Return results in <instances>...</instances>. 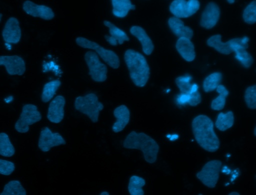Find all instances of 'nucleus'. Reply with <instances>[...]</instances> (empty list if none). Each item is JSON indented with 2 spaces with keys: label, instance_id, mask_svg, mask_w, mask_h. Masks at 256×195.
I'll use <instances>...</instances> for the list:
<instances>
[{
  "label": "nucleus",
  "instance_id": "nucleus-37",
  "mask_svg": "<svg viewBox=\"0 0 256 195\" xmlns=\"http://www.w3.org/2000/svg\"><path fill=\"white\" fill-rule=\"evenodd\" d=\"M44 68L46 70L44 72L52 70V68H53V70L55 72L56 74H60V72H58V66L56 65L53 62L44 65Z\"/></svg>",
  "mask_w": 256,
  "mask_h": 195
},
{
  "label": "nucleus",
  "instance_id": "nucleus-3",
  "mask_svg": "<svg viewBox=\"0 0 256 195\" xmlns=\"http://www.w3.org/2000/svg\"><path fill=\"white\" fill-rule=\"evenodd\" d=\"M126 148L138 149L142 151L144 160L148 163H154L157 158L159 146L151 137L144 132H130L123 143Z\"/></svg>",
  "mask_w": 256,
  "mask_h": 195
},
{
  "label": "nucleus",
  "instance_id": "nucleus-47",
  "mask_svg": "<svg viewBox=\"0 0 256 195\" xmlns=\"http://www.w3.org/2000/svg\"><path fill=\"white\" fill-rule=\"evenodd\" d=\"M2 14L0 13V22L1 21V18H2Z\"/></svg>",
  "mask_w": 256,
  "mask_h": 195
},
{
  "label": "nucleus",
  "instance_id": "nucleus-21",
  "mask_svg": "<svg viewBox=\"0 0 256 195\" xmlns=\"http://www.w3.org/2000/svg\"><path fill=\"white\" fill-rule=\"evenodd\" d=\"M176 48L186 60L191 62L194 59V48L190 39L186 38H179L176 43Z\"/></svg>",
  "mask_w": 256,
  "mask_h": 195
},
{
  "label": "nucleus",
  "instance_id": "nucleus-2",
  "mask_svg": "<svg viewBox=\"0 0 256 195\" xmlns=\"http://www.w3.org/2000/svg\"><path fill=\"white\" fill-rule=\"evenodd\" d=\"M124 58L134 84L139 87L144 86L150 74V68L145 58L140 53L128 49L126 51Z\"/></svg>",
  "mask_w": 256,
  "mask_h": 195
},
{
  "label": "nucleus",
  "instance_id": "nucleus-16",
  "mask_svg": "<svg viewBox=\"0 0 256 195\" xmlns=\"http://www.w3.org/2000/svg\"><path fill=\"white\" fill-rule=\"evenodd\" d=\"M220 15V10L218 6L214 2H210L202 12L200 25L207 29L213 28L216 24Z\"/></svg>",
  "mask_w": 256,
  "mask_h": 195
},
{
  "label": "nucleus",
  "instance_id": "nucleus-49",
  "mask_svg": "<svg viewBox=\"0 0 256 195\" xmlns=\"http://www.w3.org/2000/svg\"><path fill=\"white\" fill-rule=\"evenodd\" d=\"M256 128H254V136H256Z\"/></svg>",
  "mask_w": 256,
  "mask_h": 195
},
{
  "label": "nucleus",
  "instance_id": "nucleus-14",
  "mask_svg": "<svg viewBox=\"0 0 256 195\" xmlns=\"http://www.w3.org/2000/svg\"><path fill=\"white\" fill-rule=\"evenodd\" d=\"M23 10L28 14L34 17H39L45 20H50L54 16L52 10L44 5H38L30 0L23 4Z\"/></svg>",
  "mask_w": 256,
  "mask_h": 195
},
{
  "label": "nucleus",
  "instance_id": "nucleus-18",
  "mask_svg": "<svg viewBox=\"0 0 256 195\" xmlns=\"http://www.w3.org/2000/svg\"><path fill=\"white\" fill-rule=\"evenodd\" d=\"M114 114L116 118V122L112 126V130L118 132L122 130L128 124L130 118V112L124 105H121L114 110Z\"/></svg>",
  "mask_w": 256,
  "mask_h": 195
},
{
  "label": "nucleus",
  "instance_id": "nucleus-33",
  "mask_svg": "<svg viewBox=\"0 0 256 195\" xmlns=\"http://www.w3.org/2000/svg\"><path fill=\"white\" fill-rule=\"evenodd\" d=\"M244 100L248 107L250 109L256 108V86H249L244 94Z\"/></svg>",
  "mask_w": 256,
  "mask_h": 195
},
{
  "label": "nucleus",
  "instance_id": "nucleus-19",
  "mask_svg": "<svg viewBox=\"0 0 256 195\" xmlns=\"http://www.w3.org/2000/svg\"><path fill=\"white\" fill-rule=\"evenodd\" d=\"M168 25L172 32L179 38H186L191 39L193 31L188 26H186L183 22L178 18H170L168 21Z\"/></svg>",
  "mask_w": 256,
  "mask_h": 195
},
{
  "label": "nucleus",
  "instance_id": "nucleus-22",
  "mask_svg": "<svg viewBox=\"0 0 256 195\" xmlns=\"http://www.w3.org/2000/svg\"><path fill=\"white\" fill-rule=\"evenodd\" d=\"M112 14L118 18H124L130 10H135L136 6L130 0H112Z\"/></svg>",
  "mask_w": 256,
  "mask_h": 195
},
{
  "label": "nucleus",
  "instance_id": "nucleus-24",
  "mask_svg": "<svg viewBox=\"0 0 256 195\" xmlns=\"http://www.w3.org/2000/svg\"><path fill=\"white\" fill-rule=\"evenodd\" d=\"M234 123V114L232 111H229L226 114L220 112L218 116L215 124L220 130L225 131L230 128Z\"/></svg>",
  "mask_w": 256,
  "mask_h": 195
},
{
  "label": "nucleus",
  "instance_id": "nucleus-12",
  "mask_svg": "<svg viewBox=\"0 0 256 195\" xmlns=\"http://www.w3.org/2000/svg\"><path fill=\"white\" fill-rule=\"evenodd\" d=\"M0 66H4L10 75L21 76L26 71L24 61L16 55L0 56Z\"/></svg>",
  "mask_w": 256,
  "mask_h": 195
},
{
  "label": "nucleus",
  "instance_id": "nucleus-29",
  "mask_svg": "<svg viewBox=\"0 0 256 195\" xmlns=\"http://www.w3.org/2000/svg\"><path fill=\"white\" fill-rule=\"evenodd\" d=\"M14 148L11 143L8 135L4 132L0 133V154L10 157L14 154Z\"/></svg>",
  "mask_w": 256,
  "mask_h": 195
},
{
  "label": "nucleus",
  "instance_id": "nucleus-25",
  "mask_svg": "<svg viewBox=\"0 0 256 195\" xmlns=\"http://www.w3.org/2000/svg\"><path fill=\"white\" fill-rule=\"evenodd\" d=\"M216 90L219 95L212 100L211 108L214 110H220L224 108L226 104V98L229 92L225 86L222 84L218 86Z\"/></svg>",
  "mask_w": 256,
  "mask_h": 195
},
{
  "label": "nucleus",
  "instance_id": "nucleus-15",
  "mask_svg": "<svg viewBox=\"0 0 256 195\" xmlns=\"http://www.w3.org/2000/svg\"><path fill=\"white\" fill-rule=\"evenodd\" d=\"M65 99L62 96H56L50 104L47 118L54 123H58L64 117Z\"/></svg>",
  "mask_w": 256,
  "mask_h": 195
},
{
  "label": "nucleus",
  "instance_id": "nucleus-10",
  "mask_svg": "<svg viewBox=\"0 0 256 195\" xmlns=\"http://www.w3.org/2000/svg\"><path fill=\"white\" fill-rule=\"evenodd\" d=\"M200 6L198 0H174L170 4V12L178 18H186L195 14Z\"/></svg>",
  "mask_w": 256,
  "mask_h": 195
},
{
  "label": "nucleus",
  "instance_id": "nucleus-39",
  "mask_svg": "<svg viewBox=\"0 0 256 195\" xmlns=\"http://www.w3.org/2000/svg\"><path fill=\"white\" fill-rule=\"evenodd\" d=\"M198 86L196 84H192V88H191L190 92H193L198 91Z\"/></svg>",
  "mask_w": 256,
  "mask_h": 195
},
{
  "label": "nucleus",
  "instance_id": "nucleus-8",
  "mask_svg": "<svg viewBox=\"0 0 256 195\" xmlns=\"http://www.w3.org/2000/svg\"><path fill=\"white\" fill-rule=\"evenodd\" d=\"M84 59L89 68V74L97 82H102L107 78L108 70L106 66L100 62L98 54L92 51L87 52Z\"/></svg>",
  "mask_w": 256,
  "mask_h": 195
},
{
  "label": "nucleus",
  "instance_id": "nucleus-27",
  "mask_svg": "<svg viewBox=\"0 0 256 195\" xmlns=\"http://www.w3.org/2000/svg\"><path fill=\"white\" fill-rule=\"evenodd\" d=\"M58 80H54L46 83L43 88L42 94V100L44 102L50 101L56 94V91L60 86Z\"/></svg>",
  "mask_w": 256,
  "mask_h": 195
},
{
  "label": "nucleus",
  "instance_id": "nucleus-46",
  "mask_svg": "<svg viewBox=\"0 0 256 195\" xmlns=\"http://www.w3.org/2000/svg\"><path fill=\"white\" fill-rule=\"evenodd\" d=\"M227 1L230 4H232L234 2L235 0H227Z\"/></svg>",
  "mask_w": 256,
  "mask_h": 195
},
{
  "label": "nucleus",
  "instance_id": "nucleus-4",
  "mask_svg": "<svg viewBox=\"0 0 256 195\" xmlns=\"http://www.w3.org/2000/svg\"><path fill=\"white\" fill-rule=\"evenodd\" d=\"M74 106L76 110L88 116L93 122L98 121L100 112L104 108L102 104L93 93L77 97Z\"/></svg>",
  "mask_w": 256,
  "mask_h": 195
},
{
  "label": "nucleus",
  "instance_id": "nucleus-41",
  "mask_svg": "<svg viewBox=\"0 0 256 195\" xmlns=\"http://www.w3.org/2000/svg\"><path fill=\"white\" fill-rule=\"evenodd\" d=\"M178 137H179L178 135L176 134H174L171 135V136L170 138V141H174V140H175L178 139Z\"/></svg>",
  "mask_w": 256,
  "mask_h": 195
},
{
  "label": "nucleus",
  "instance_id": "nucleus-5",
  "mask_svg": "<svg viewBox=\"0 0 256 195\" xmlns=\"http://www.w3.org/2000/svg\"><path fill=\"white\" fill-rule=\"evenodd\" d=\"M76 42L79 46L94 50L101 58L110 67L117 68L120 66V60L112 50L105 49L97 43L83 37H78Z\"/></svg>",
  "mask_w": 256,
  "mask_h": 195
},
{
  "label": "nucleus",
  "instance_id": "nucleus-35",
  "mask_svg": "<svg viewBox=\"0 0 256 195\" xmlns=\"http://www.w3.org/2000/svg\"><path fill=\"white\" fill-rule=\"evenodd\" d=\"M190 98L188 104L190 106H197L201 102V96L198 91L193 92H190Z\"/></svg>",
  "mask_w": 256,
  "mask_h": 195
},
{
  "label": "nucleus",
  "instance_id": "nucleus-38",
  "mask_svg": "<svg viewBox=\"0 0 256 195\" xmlns=\"http://www.w3.org/2000/svg\"><path fill=\"white\" fill-rule=\"evenodd\" d=\"M222 172H223V173L226 174H229L232 172V171L226 166H224L222 168Z\"/></svg>",
  "mask_w": 256,
  "mask_h": 195
},
{
  "label": "nucleus",
  "instance_id": "nucleus-40",
  "mask_svg": "<svg viewBox=\"0 0 256 195\" xmlns=\"http://www.w3.org/2000/svg\"><path fill=\"white\" fill-rule=\"evenodd\" d=\"M234 172V173L232 176L231 182L234 180L238 176L239 172H237L236 170H235Z\"/></svg>",
  "mask_w": 256,
  "mask_h": 195
},
{
  "label": "nucleus",
  "instance_id": "nucleus-42",
  "mask_svg": "<svg viewBox=\"0 0 256 195\" xmlns=\"http://www.w3.org/2000/svg\"><path fill=\"white\" fill-rule=\"evenodd\" d=\"M12 99H13L12 96H10L8 97V98H5L4 99V101L6 103H9L10 102H12Z\"/></svg>",
  "mask_w": 256,
  "mask_h": 195
},
{
  "label": "nucleus",
  "instance_id": "nucleus-6",
  "mask_svg": "<svg viewBox=\"0 0 256 195\" xmlns=\"http://www.w3.org/2000/svg\"><path fill=\"white\" fill-rule=\"evenodd\" d=\"M42 115L36 106L32 104H24L20 118L16 122L15 129L19 132H26L29 130V126L40 121Z\"/></svg>",
  "mask_w": 256,
  "mask_h": 195
},
{
  "label": "nucleus",
  "instance_id": "nucleus-23",
  "mask_svg": "<svg viewBox=\"0 0 256 195\" xmlns=\"http://www.w3.org/2000/svg\"><path fill=\"white\" fill-rule=\"evenodd\" d=\"M208 45L215 48L219 52L228 54L232 52L230 41L224 42L221 40V36L214 35L207 40Z\"/></svg>",
  "mask_w": 256,
  "mask_h": 195
},
{
  "label": "nucleus",
  "instance_id": "nucleus-45",
  "mask_svg": "<svg viewBox=\"0 0 256 195\" xmlns=\"http://www.w3.org/2000/svg\"><path fill=\"white\" fill-rule=\"evenodd\" d=\"M109 193L107 192H103L100 194V195H109Z\"/></svg>",
  "mask_w": 256,
  "mask_h": 195
},
{
  "label": "nucleus",
  "instance_id": "nucleus-43",
  "mask_svg": "<svg viewBox=\"0 0 256 195\" xmlns=\"http://www.w3.org/2000/svg\"><path fill=\"white\" fill-rule=\"evenodd\" d=\"M5 45L7 48H8V50H11L12 46L9 43L6 42Z\"/></svg>",
  "mask_w": 256,
  "mask_h": 195
},
{
  "label": "nucleus",
  "instance_id": "nucleus-9",
  "mask_svg": "<svg viewBox=\"0 0 256 195\" xmlns=\"http://www.w3.org/2000/svg\"><path fill=\"white\" fill-rule=\"evenodd\" d=\"M248 40L247 36L229 40L232 52H235L236 58L246 68H249L253 62L252 56L246 50L248 48Z\"/></svg>",
  "mask_w": 256,
  "mask_h": 195
},
{
  "label": "nucleus",
  "instance_id": "nucleus-13",
  "mask_svg": "<svg viewBox=\"0 0 256 195\" xmlns=\"http://www.w3.org/2000/svg\"><path fill=\"white\" fill-rule=\"evenodd\" d=\"M6 42L17 44L21 38V30L18 20L14 17L10 18L4 25L2 32Z\"/></svg>",
  "mask_w": 256,
  "mask_h": 195
},
{
  "label": "nucleus",
  "instance_id": "nucleus-11",
  "mask_svg": "<svg viewBox=\"0 0 256 195\" xmlns=\"http://www.w3.org/2000/svg\"><path fill=\"white\" fill-rule=\"evenodd\" d=\"M66 144L64 138L58 132L53 133L48 127L42 130L38 146L42 152H47L52 147Z\"/></svg>",
  "mask_w": 256,
  "mask_h": 195
},
{
  "label": "nucleus",
  "instance_id": "nucleus-20",
  "mask_svg": "<svg viewBox=\"0 0 256 195\" xmlns=\"http://www.w3.org/2000/svg\"><path fill=\"white\" fill-rule=\"evenodd\" d=\"M130 32L141 42L144 52L146 55L150 54L154 50V46L145 30L139 26H133L130 28Z\"/></svg>",
  "mask_w": 256,
  "mask_h": 195
},
{
  "label": "nucleus",
  "instance_id": "nucleus-44",
  "mask_svg": "<svg viewBox=\"0 0 256 195\" xmlns=\"http://www.w3.org/2000/svg\"><path fill=\"white\" fill-rule=\"evenodd\" d=\"M229 195H240V194L236 192H233L228 194Z\"/></svg>",
  "mask_w": 256,
  "mask_h": 195
},
{
  "label": "nucleus",
  "instance_id": "nucleus-26",
  "mask_svg": "<svg viewBox=\"0 0 256 195\" xmlns=\"http://www.w3.org/2000/svg\"><path fill=\"white\" fill-rule=\"evenodd\" d=\"M26 194L25 189L22 186L20 182L14 180L6 184L2 192L0 195H26Z\"/></svg>",
  "mask_w": 256,
  "mask_h": 195
},
{
  "label": "nucleus",
  "instance_id": "nucleus-28",
  "mask_svg": "<svg viewBox=\"0 0 256 195\" xmlns=\"http://www.w3.org/2000/svg\"><path fill=\"white\" fill-rule=\"evenodd\" d=\"M146 184L145 180L138 176H132L130 178L128 190L131 195H143L144 192L142 188Z\"/></svg>",
  "mask_w": 256,
  "mask_h": 195
},
{
  "label": "nucleus",
  "instance_id": "nucleus-1",
  "mask_svg": "<svg viewBox=\"0 0 256 195\" xmlns=\"http://www.w3.org/2000/svg\"><path fill=\"white\" fill-rule=\"evenodd\" d=\"M192 130L198 144L209 152H214L220 147V140L214 130V124L206 115L200 114L192 122Z\"/></svg>",
  "mask_w": 256,
  "mask_h": 195
},
{
  "label": "nucleus",
  "instance_id": "nucleus-7",
  "mask_svg": "<svg viewBox=\"0 0 256 195\" xmlns=\"http://www.w3.org/2000/svg\"><path fill=\"white\" fill-rule=\"evenodd\" d=\"M222 164V162L219 160L209 161L196 176L206 186L214 188L218 180Z\"/></svg>",
  "mask_w": 256,
  "mask_h": 195
},
{
  "label": "nucleus",
  "instance_id": "nucleus-34",
  "mask_svg": "<svg viewBox=\"0 0 256 195\" xmlns=\"http://www.w3.org/2000/svg\"><path fill=\"white\" fill-rule=\"evenodd\" d=\"M14 170V165L13 162L6 160L0 159V174L8 176Z\"/></svg>",
  "mask_w": 256,
  "mask_h": 195
},
{
  "label": "nucleus",
  "instance_id": "nucleus-48",
  "mask_svg": "<svg viewBox=\"0 0 256 195\" xmlns=\"http://www.w3.org/2000/svg\"><path fill=\"white\" fill-rule=\"evenodd\" d=\"M170 136H171V135H170V134H168V135H167V136H166V137H167L168 138H170Z\"/></svg>",
  "mask_w": 256,
  "mask_h": 195
},
{
  "label": "nucleus",
  "instance_id": "nucleus-36",
  "mask_svg": "<svg viewBox=\"0 0 256 195\" xmlns=\"http://www.w3.org/2000/svg\"><path fill=\"white\" fill-rule=\"evenodd\" d=\"M189 98V93L181 92L179 95L178 96L176 101L178 104H180V106H184L188 104Z\"/></svg>",
  "mask_w": 256,
  "mask_h": 195
},
{
  "label": "nucleus",
  "instance_id": "nucleus-32",
  "mask_svg": "<svg viewBox=\"0 0 256 195\" xmlns=\"http://www.w3.org/2000/svg\"><path fill=\"white\" fill-rule=\"evenodd\" d=\"M192 79V77L189 74L180 76L176 78V84L178 87L181 92H190L192 84L190 82Z\"/></svg>",
  "mask_w": 256,
  "mask_h": 195
},
{
  "label": "nucleus",
  "instance_id": "nucleus-31",
  "mask_svg": "<svg viewBox=\"0 0 256 195\" xmlns=\"http://www.w3.org/2000/svg\"><path fill=\"white\" fill-rule=\"evenodd\" d=\"M244 22L248 24H254L256 22V2H251L244 9L243 13Z\"/></svg>",
  "mask_w": 256,
  "mask_h": 195
},
{
  "label": "nucleus",
  "instance_id": "nucleus-30",
  "mask_svg": "<svg viewBox=\"0 0 256 195\" xmlns=\"http://www.w3.org/2000/svg\"><path fill=\"white\" fill-rule=\"evenodd\" d=\"M222 80L221 73L214 72L208 76L204 80L203 84L204 90L206 92H212L220 84Z\"/></svg>",
  "mask_w": 256,
  "mask_h": 195
},
{
  "label": "nucleus",
  "instance_id": "nucleus-17",
  "mask_svg": "<svg viewBox=\"0 0 256 195\" xmlns=\"http://www.w3.org/2000/svg\"><path fill=\"white\" fill-rule=\"evenodd\" d=\"M104 24L109 28V32L110 34V36L106 35L104 38L112 46H116L118 44H122L124 41L130 40L126 33L114 24L108 20H104Z\"/></svg>",
  "mask_w": 256,
  "mask_h": 195
}]
</instances>
